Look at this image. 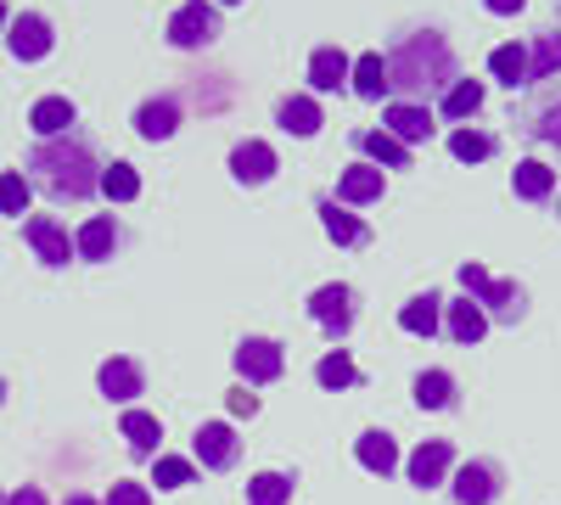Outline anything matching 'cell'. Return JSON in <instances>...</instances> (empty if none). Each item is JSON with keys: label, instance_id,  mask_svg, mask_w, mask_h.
<instances>
[{"label": "cell", "instance_id": "obj_1", "mask_svg": "<svg viewBox=\"0 0 561 505\" xmlns=\"http://www.w3.org/2000/svg\"><path fill=\"white\" fill-rule=\"evenodd\" d=\"M449 84H455V51L438 28H415L388 51V90H399V102L415 107V96H433V90L449 96Z\"/></svg>", "mask_w": 561, "mask_h": 505}, {"label": "cell", "instance_id": "obj_2", "mask_svg": "<svg viewBox=\"0 0 561 505\" xmlns=\"http://www.w3.org/2000/svg\"><path fill=\"white\" fill-rule=\"evenodd\" d=\"M28 169L45 180V192L68 197V203H84L90 192H102V169H96V158H90V147L73 141V135H62V141H39L28 152Z\"/></svg>", "mask_w": 561, "mask_h": 505}, {"label": "cell", "instance_id": "obj_3", "mask_svg": "<svg viewBox=\"0 0 561 505\" xmlns=\"http://www.w3.org/2000/svg\"><path fill=\"white\" fill-rule=\"evenodd\" d=\"M460 287L478 309H494L500 320H523V287L517 282H494L483 264H460Z\"/></svg>", "mask_w": 561, "mask_h": 505}, {"label": "cell", "instance_id": "obj_4", "mask_svg": "<svg viewBox=\"0 0 561 505\" xmlns=\"http://www.w3.org/2000/svg\"><path fill=\"white\" fill-rule=\"evenodd\" d=\"M219 39V12L208 0H185V7L169 18V45L174 51H203V45Z\"/></svg>", "mask_w": 561, "mask_h": 505}, {"label": "cell", "instance_id": "obj_5", "mask_svg": "<svg viewBox=\"0 0 561 505\" xmlns=\"http://www.w3.org/2000/svg\"><path fill=\"white\" fill-rule=\"evenodd\" d=\"M280 371H287V348H280V343H270V337L237 343V377H242L248 388H264V382H275Z\"/></svg>", "mask_w": 561, "mask_h": 505}, {"label": "cell", "instance_id": "obj_6", "mask_svg": "<svg viewBox=\"0 0 561 505\" xmlns=\"http://www.w3.org/2000/svg\"><path fill=\"white\" fill-rule=\"evenodd\" d=\"M7 45H12V57H18V62H39V57H51V45H57L51 18H45V12H18V18L7 23Z\"/></svg>", "mask_w": 561, "mask_h": 505}, {"label": "cell", "instance_id": "obj_7", "mask_svg": "<svg viewBox=\"0 0 561 505\" xmlns=\"http://www.w3.org/2000/svg\"><path fill=\"white\" fill-rule=\"evenodd\" d=\"M192 449H197V461L208 472H230V467L242 461V438H237V427H230V422H203L197 438H192Z\"/></svg>", "mask_w": 561, "mask_h": 505}, {"label": "cell", "instance_id": "obj_8", "mask_svg": "<svg viewBox=\"0 0 561 505\" xmlns=\"http://www.w3.org/2000/svg\"><path fill=\"white\" fill-rule=\"evenodd\" d=\"M309 314L320 320V332L325 337H348V326H354V292L343 287V282H332V287H320L314 298H309Z\"/></svg>", "mask_w": 561, "mask_h": 505}, {"label": "cell", "instance_id": "obj_9", "mask_svg": "<svg viewBox=\"0 0 561 505\" xmlns=\"http://www.w3.org/2000/svg\"><path fill=\"white\" fill-rule=\"evenodd\" d=\"M23 237H28V248H34L45 264H68V259H73V237L62 231V225H57L51 214H34V219H23Z\"/></svg>", "mask_w": 561, "mask_h": 505}, {"label": "cell", "instance_id": "obj_10", "mask_svg": "<svg viewBox=\"0 0 561 505\" xmlns=\"http://www.w3.org/2000/svg\"><path fill=\"white\" fill-rule=\"evenodd\" d=\"M449 461H455V449H449V438H427L410 461H404V472H410V483L415 489H438L444 478H449Z\"/></svg>", "mask_w": 561, "mask_h": 505}, {"label": "cell", "instance_id": "obj_11", "mask_svg": "<svg viewBox=\"0 0 561 505\" xmlns=\"http://www.w3.org/2000/svg\"><path fill=\"white\" fill-rule=\"evenodd\" d=\"M382 129L393 135V141H404V147H415V141H433V113L427 107H410V102H388V113H382Z\"/></svg>", "mask_w": 561, "mask_h": 505}, {"label": "cell", "instance_id": "obj_12", "mask_svg": "<svg viewBox=\"0 0 561 505\" xmlns=\"http://www.w3.org/2000/svg\"><path fill=\"white\" fill-rule=\"evenodd\" d=\"M449 494H455L460 505H494V494H500V472H494L489 461H466V467L455 472Z\"/></svg>", "mask_w": 561, "mask_h": 505}, {"label": "cell", "instance_id": "obj_13", "mask_svg": "<svg viewBox=\"0 0 561 505\" xmlns=\"http://www.w3.org/2000/svg\"><path fill=\"white\" fill-rule=\"evenodd\" d=\"M180 129V102L174 96H152L135 107V135L140 141H169V135Z\"/></svg>", "mask_w": 561, "mask_h": 505}, {"label": "cell", "instance_id": "obj_14", "mask_svg": "<svg viewBox=\"0 0 561 505\" xmlns=\"http://www.w3.org/2000/svg\"><path fill=\"white\" fill-rule=\"evenodd\" d=\"M230 174H237L242 186H264V180L275 174V147L270 141H242L237 152H230Z\"/></svg>", "mask_w": 561, "mask_h": 505}, {"label": "cell", "instance_id": "obj_15", "mask_svg": "<svg viewBox=\"0 0 561 505\" xmlns=\"http://www.w3.org/2000/svg\"><path fill=\"white\" fill-rule=\"evenodd\" d=\"M73 102L68 96H39L34 102V113H28V124H34V135H39V141H62V135L73 129Z\"/></svg>", "mask_w": 561, "mask_h": 505}, {"label": "cell", "instance_id": "obj_16", "mask_svg": "<svg viewBox=\"0 0 561 505\" xmlns=\"http://www.w3.org/2000/svg\"><path fill=\"white\" fill-rule=\"evenodd\" d=\"M377 197H382V169H377V163H354V169H343V180H337V203H343V208L377 203Z\"/></svg>", "mask_w": 561, "mask_h": 505}, {"label": "cell", "instance_id": "obj_17", "mask_svg": "<svg viewBox=\"0 0 561 505\" xmlns=\"http://www.w3.org/2000/svg\"><path fill=\"white\" fill-rule=\"evenodd\" d=\"M320 225H325V237H332L337 248H365V242H370V231H365V225H359L337 197H320Z\"/></svg>", "mask_w": 561, "mask_h": 505}, {"label": "cell", "instance_id": "obj_18", "mask_svg": "<svg viewBox=\"0 0 561 505\" xmlns=\"http://www.w3.org/2000/svg\"><path fill=\"white\" fill-rule=\"evenodd\" d=\"M354 79V62L337 51V45H320V51L309 57V84L320 90V96H325V90H343Z\"/></svg>", "mask_w": 561, "mask_h": 505}, {"label": "cell", "instance_id": "obj_19", "mask_svg": "<svg viewBox=\"0 0 561 505\" xmlns=\"http://www.w3.org/2000/svg\"><path fill=\"white\" fill-rule=\"evenodd\" d=\"M96 388H102V399H113V404H129V399L140 393V365H135V359H124V354H113V359L102 365Z\"/></svg>", "mask_w": 561, "mask_h": 505}, {"label": "cell", "instance_id": "obj_20", "mask_svg": "<svg viewBox=\"0 0 561 505\" xmlns=\"http://www.w3.org/2000/svg\"><path fill=\"white\" fill-rule=\"evenodd\" d=\"M359 467H365V472H377V478L399 472V444H393V433H382V427L359 433Z\"/></svg>", "mask_w": 561, "mask_h": 505}, {"label": "cell", "instance_id": "obj_21", "mask_svg": "<svg viewBox=\"0 0 561 505\" xmlns=\"http://www.w3.org/2000/svg\"><path fill=\"white\" fill-rule=\"evenodd\" d=\"M113 248H118V225H113L107 214H96V219L79 225V237H73V253H79V259H113Z\"/></svg>", "mask_w": 561, "mask_h": 505}, {"label": "cell", "instance_id": "obj_22", "mask_svg": "<svg viewBox=\"0 0 561 505\" xmlns=\"http://www.w3.org/2000/svg\"><path fill=\"white\" fill-rule=\"evenodd\" d=\"M399 326H404V332H415V337H433V332L444 326V298H438V292L410 298V303L399 309Z\"/></svg>", "mask_w": 561, "mask_h": 505}, {"label": "cell", "instance_id": "obj_23", "mask_svg": "<svg viewBox=\"0 0 561 505\" xmlns=\"http://www.w3.org/2000/svg\"><path fill=\"white\" fill-rule=\"evenodd\" d=\"M118 433L129 438V449H135V455H152V461H158V444H163V427H158V416H152V410H124V422H118Z\"/></svg>", "mask_w": 561, "mask_h": 505}, {"label": "cell", "instance_id": "obj_24", "mask_svg": "<svg viewBox=\"0 0 561 505\" xmlns=\"http://www.w3.org/2000/svg\"><path fill=\"white\" fill-rule=\"evenodd\" d=\"M511 186H517V197H523V203H545V197L556 192V169H550V163H539V158H528V163H517Z\"/></svg>", "mask_w": 561, "mask_h": 505}, {"label": "cell", "instance_id": "obj_25", "mask_svg": "<svg viewBox=\"0 0 561 505\" xmlns=\"http://www.w3.org/2000/svg\"><path fill=\"white\" fill-rule=\"evenodd\" d=\"M275 124L287 129V135H314L325 118H320V102L314 96H287V102L275 107Z\"/></svg>", "mask_w": 561, "mask_h": 505}, {"label": "cell", "instance_id": "obj_26", "mask_svg": "<svg viewBox=\"0 0 561 505\" xmlns=\"http://www.w3.org/2000/svg\"><path fill=\"white\" fill-rule=\"evenodd\" d=\"M354 96H365V102H382V90H388V57L382 51H365L359 62H354Z\"/></svg>", "mask_w": 561, "mask_h": 505}, {"label": "cell", "instance_id": "obj_27", "mask_svg": "<svg viewBox=\"0 0 561 505\" xmlns=\"http://www.w3.org/2000/svg\"><path fill=\"white\" fill-rule=\"evenodd\" d=\"M359 147H365V158L377 163V169H410V147L393 141L388 129H365V135H359Z\"/></svg>", "mask_w": 561, "mask_h": 505}, {"label": "cell", "instance_id": "obj_28", "mask_svg": "<svg viewBox=\"0 0 561 505\" xmlns=\"http://www.w3.org/2000/svg\"><path fill=\"white\" fill-rule=\"evenodd\" d=\"M489 73H494L505 90H523V84H528V51H523V45H494Z\"/></svg>", "mask_w": 561, "mask_h": 505}, {"label": "cell", "instance_id": "obj_29", "mask_svg": "<svg viewBox=\"0 0 561 505\" xmlns=\"http://www.w3.org/2000/svg\"><path fill=\"white\" fill-rule=\"evenodd\" d=\"M483 332H489V314H483L472 298H466V303H449V337H455V343L472 348V343H483Z\"/></svg>", "mask_w": 561, "mask_h": 505}, {"label": "cell", "instance_id": "obj_30", "mask_svg": "<svg viewBox=\"0 0 561 505\" xmlns=\"http://www.w3.org/2000/svg\"><path fill=\"white\" fill-rule=\"evenodd\" d=\"M314 382H320V388H332V393H337V388H354V382H359V371H354L348 348H332V354H325V359L314 365Z\"/></svg>", "mask_w": 561, "mask_h": 505}, {"label": "cell", "instance_id": "obj_31", "mask_svg": "<svg viewBox=\"0 0 561 505\" xmlns=\"http://www.w3.org/2000/svg\"><path fill=\"white\" fill-rule=\"evenodd\" d=\"M449 399H455V377L449 371H421L415 377V404L421 410H449Z\"/></svg>", "mask_w": 561, "mask_h": 505}, {"label": "cell", "instance_id": "obj_32", "mask_svg": "<svg viewBox=\"0 0 561 505\" xmlns=\"http://www.w3.org/2000/svg\"><path fill=\"white\" fill-rule=\"evenodd\" d=\"M293 500V478L287 472H259L248 483V505H287Z\"/></svg>", "mask_w": 561, "mask_h": 505}, {"label": "cell", "instance_id": "obj_33", "mask_svg": "<svg viewBox=\"0 0 561 505\" xmlns=\"http://www.w3.org/2000/svg\"><path fill=\"white\" fill-rule=\"evenodd\" d=\"M449 152L460 163H483V158H494V135L489 129H455L449 135Z\"/></svg>", "mask_w": 561, "mask_h": 505}, {"label": "cell", "instance_id": "obj_34", "mask_svg": "<svg viewBox=\"0 0 561 505\" xmlns=\"http://www.w3.org/2000/svg\"><path fill=\"white\" fill-rule=\"evenodd\" d=\"M483 107V84L478 79H455L449 96H444V118H472Z\"/></svg>", "mask_w": 561, "mask_h": 505}, {"label": "cell", "instance_id": "obj_35", "mask_svg": "<svg viewBox=\"0 0 561 505\" xmlns=\"http://www.w3.org/2000/svg\"><path fill=\"white\" fill-rule=\"evenodd\" d=\"M102 192H107L113 203H135V197H140V174H135L129 163H107V169H102Z\"/></svg>", "mask_w": 561, "mask_h": 505}, {"label": "cell", "instance_id": "obj_36", "mask_svg": "<svg viewBox=\"0 0 561 505\" xmlns=\"http://www.w3.org/2000/svg\"><path fill=\"white\" fill-rule=\"evenodd\" d=\"M152 483L158 489H185V483H197V467L180 461V455H158V461H152Z\"/></svg>", "mask_w": 561, "mask_h": 505}, {"label": "cell", "instance_id": "obj_37", "mask_svg": "<svg viewBox=\"0 0 561 505\" xmlns=\"http://www.w3.org/2000/svg\"><path fill=\"white\" fill-rule=\"evenodd\" d=\"M28 197H34L28 174H18V169L0 174V214H28Z\"/></svg>", "mask_w": 561, "mask_h": 505}, {"label": "cell", "instance_id": "obj_38", "mask_svg": "<svg viewBox=\"0 0 561 505\" xmlns=\"http://www.w3.org/2000/svg\"><path fill=\"white\" fill-rule=\"evenodd\" d=\"M556 73H561V34H545L539 51L528 57V84L534 79H556Z\"/></svg>", "mask_w": 561, "mask_h": 505}, {"label": "cell", "instance_id": "obj_39", "mask_svg": "<svg viewBox=\"0 0 561 505\" xmlns=\"http://www.w3.org/2000/svg\"><path fill=\"white\" fill-rule=\"evenodd\" d=\"M539 141H550V147H561V102H550V107H539V118L528 124Z\"/></svg>", "mask_w": 561, "mask_h": 505}, {"label": "cell", "instance_id": "obj_40", "mask_svg": "<svg viewBox=\"0 0 561 505\" xmlns=\"http://www.w3.org/2000/svg\"><path fill=\"white\" fill-rule=\"evenodd\" d=\"M102 505H152V489L147 483H113Z\"/></svg>", "mask_w": 561, "mask_h": 505}, {"label": "cell", "instance_id": "obj_41", "mask_svg": "<svg viewBox=\"0 0 561 505\" xmlns=\"http://www.w3.org/2000/svg\"><path fill=\"white\" fill-rule=\"evenodd\" d=\"M230 416H259V393H230Z\"/></svg>", "mask_w": 561, "mask_h": 505}, {"label": "cell", "instance_id": "obj_42", "mask_svg": "<svg viewBox=\"0 0 561 505\" xmlns=\"http://www.w3.org/2000/svg\"><path fill=\"white\" fill-rule=\"evenodd\" d=\"M483 7H489V12H500V18H517V12L528 7V0H483Z\"/></svg>", "mask_w": 561, "mask_h": 505}, {"label": "cell", "instance_id": "obj_43", "mask_svg": "<svg viewBox=\"0 0 561 505\" xmlns=\"http://www.w3.org/2000/svg\"><path fill=\"white\" fill-rule=\"evenodd\" d=\"M7 505H45V494H39L34 483H23V489H18V494L7 500Z\"/></svg>", "mask_w": 561, "mask_h": 505}, {"label": "cell", "instance_id": "obj_44", "mask_svg": "<svg viewBox=\"0 0 561 505\" xmlns=\"http://www.w3.org/2000/svg\"><path fill=\"white\" fill-rule=\"evenodd\" d=\"M62 505H102V500H90V494H68Z\"/></svg>", "mask_w": 561, "mask_h": 505}, {"label": "cell", "instance_id": "obj_45", "mask_svg": "<svg viewBox=\"0 0 561 505\" xmlns=\"http://www.w3.org/2000/svg\"><path fill=\"white\" fill-rule=\"evenodd\" d=\"M7 23H12V12H7V7H0V39H7Z\"/></svg>", "mask_w": 561, "mask_h": 505}, {"label": "cell", "instance_id": "obj_46", "mask_svg": "<svg viewBox=\"0 0 561 505\" xmlns=\"http://www.w3.org/2000/svg\"><path fill=\"white\" fill-rule=\"evenodd\" d=\"M219 7H242V0H219Z\"/></svg>", "mask_w": 561, "mask_h": 505}, {"label": "cell", "instance_id": "obj_47", "mask_svg": "<svg viewBox=\"0 0 561 505\" xmlns=\"http://www.w3.org/2000/svg\"><path fill=\"white\" fill-rule=\"evenodd\" d=\"M0 399H7V382H0Z\"/></svg>", "mask_w": 561, "mask_h": 505}, {"label": "cell", "instance_id": "obj_48", "mask_svg": "<svg viewBox=\"0 0 561 505\" xmlns=\"http://www.w3.org/2000/svg\"><path fill=\"white\" fill-rule=\"evenodd\" d=\"M0 505H7V500H0Z\"/></svg>", "mask_w": 561, "mask_h": 505}]
</instances>
